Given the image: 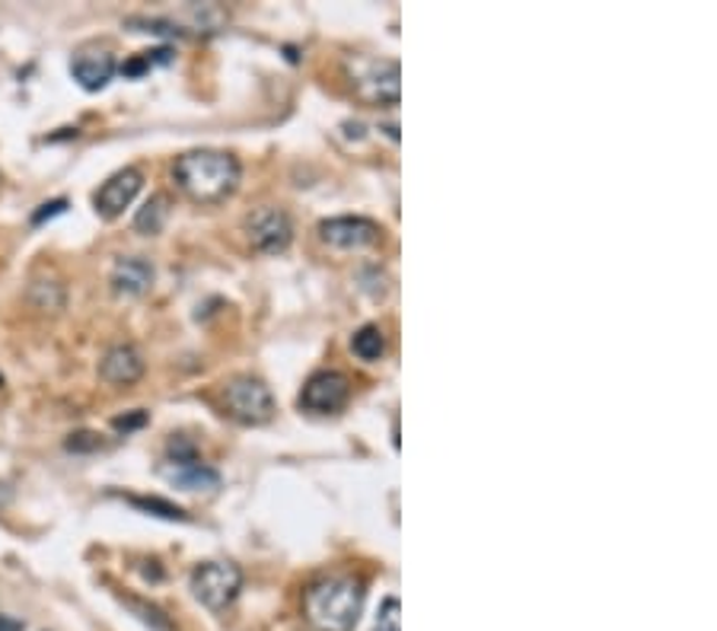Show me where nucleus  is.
<instances>
[{
    "label": "nucleus",
    "mask_w": 717,
    "mask_h": 631,
    "mask_svg": "<svg viewBox=\"0 0 717 631\" xmlns=\"http://www.w3.org/2000/svg\"><path fill=\"white\" fill-rule=\"evenodd\" d=\"M239 159L227 151H188L173 163L179 192L198 205H220L239 188Z\"/></svg>",
    "instance_id": "1"
},
{
    "label": "nucleus",
    "mask_w": 717,
    "mask_h": 631,
    "mask_svg": "<svg viewBox=\"0 0 717 631\" xmlns=\"http://www.w3.org/2000/svg\"><path fill=\"white\" fill-rule=\"evenodd\" d=\"M364 580L335 575L306 587L303 593V616L316 631H354L361 609H364Z\"/></svg>",
    "instance_id": "2"
},
{
    "label": "nucleus",
    "mask_w": 717,
    "mask_h": 631,
    "mask_svg": "<svg viewBox=\"0 0 717 631\" xmlns=\"http://www.w3.org/2000/svg\"><path fill=\"white\" fill-rule=\"evenodd\" d=\"M347 86L357 100L371 105H396L398 103V61L393 58H373V54H351L345 61Z\"/></svg>",
    "instance_id": "3"
},
{
    "label": "nucleus",
    "mask_w": 717,
    "mask_h": 631,
    "mask_svg": "<svg viewBox=\"0 0 717 631\" xmlns=\"http://www.w3.org/2000/svg\"><path fill=\"white\" fill-rule=\"evenodd\" d=\"M224 408L239 424L259 427V424H268L274 415V395L259 376L239 373L224 383Z\"/></svg>",
    "instance_id": "4"
},
{
    "label": "nucleus",
    "mask_w": 717,
    "mask_h": 631,
    "mask_svg": "<svg viewBox=\"0 0 717 631\" xmlns=\"http://www.w3.org/2000/svg\"><path fill=\"white\" fill-rule=\"evenodd\" d=\"M242 590V571L233 561H205L191 571V593L214 612L227 609Z\"/></svg>",
    "instance_id": "5"
},
{
    "label": "nucleus",
    "mask_w": 717,
    "mask_h": 631,
    "mask_svg": "<svg viewBox=\"0 0 717 631\" xmlns=\"http://www.w3.org/2000/svg\"><path fill=\"white\" fill-rule=\"evenodd\" d=\"M246 239L252 242V249H259L266 256H281L293 239L291 214L284 208H274V205L252 210L246 217Z\"/></svg>",
    "instance_id": "6"
},
{
    "label": "nucleus",
    "mask_w": 717,
    "mask_h": 631,
    "mask_svg": "<svg viewBox=\"0 0 717 631\" xmlns=\"http://www.w3.org/2000/svg\"><path fill=\"white\" fill-rule=\"evenodd\" d=\"M351 395V383L345 373L339 370H319L306 380L303 393H300V408L316 412V415H335L347 405Z\"/></svg>",
    "instance_id": "7"
},
{
    "label": "nucleus",
    "mask_w": 717,
    "mask_h": 631,
    "mask_svg": "<svg viewBox=\"0 0 717 631\" xmlns=\"http://www.w3.org/2000/svg\"><path fill=\"white\" fill-rule=\"evenodd\" d=\"M319 239L332 249H367L383 239V227L371 217H332L319 224Z\"/></svg>",
    "instance_id": "8"
},
{
    "label": "nucleus",
    "mask_w": 717,
    "mask_h": 631,
    "mask_svg": "<svg viewBox=\"0 0 717 631\" xmlns=\"http://www.w3.org/2000/svg\"><path fill=\"white\" fill-rule=\"evenodd\" d=\"M141 185H144V176H141V169H118L115 176H108L103 188L96 192V214L100 217H106V220H115V217H122L125 208H132V201L137 198V192H141Z\"/></svg>",
    "instance_id": "9"
},
{
    "label": "nucleus",
    "mask_w": 717,
    "mask_h": 631,
    "mask_svg": "<svg viewBox=\"0 0 717 631\" xmlns=\"http://www.w3.org/2000/svg\"><path fill=\"white\" fill-rule=\"evenodd\" d=\"M144 376V354L134 344H112L100 361V380L108 386H132Z\"/></svg>",
    "instance_id": "10"
},
{
    "label": "nucleus",
    "mask_w": 717,
    "mask_h": 631,
    "mask_svg": "<svg viewBox=\"0 0 717 631\" xmlns=\"http://www.w3.org/2000/svg\"><path fill=\"white\" fill-rule=\"evenodd\" d=\"M159 475L183 492H211L220 485V473L208 463H201L198 456L195 459H166L159 466Z\"/></svg>",
    "instance_id": "11"
},
{
    "label": "nucleus",
    "mask_w": 717,
    "mask_h": 631,
    "mask_svg": "<svg viewBox=\"0 0 717 631\" xmlns=\"http://www.w3.org/2000/svg\"><path fill=\"white\" fill-rule=\"evenodd\" d=\"M71 74L86 93H100L115 77V58L106 49H83L71 61Z\"/></svg>",
    "instance_id": "12"
},
{
    "label": "nucleus",
    "mask_w": 717,
    "mask_h": 631,
    "mask_svg": "<svg viewBox=\"0 0 717 631\" xmlns=\"http://www.w3.org/2000/svg\"><path fill=\"white\" fill-rule=\"evenodd\" d=\"M108 281H112V290L118 297H141L154 285V265L141 259V256H125V259L112 265Z\"/></svg>",
    "instance_id": "13"
},
{
    "label": "nucleus",
    "mask_w": 717,
    "mask_h": 631,
    "mask_svg": "<svg viewBox=\"0 0 717 631\" xmlns=\"http://www.w3.org/2000/svg\"><path fill=\"white\" fill-rule=\"evenodd\" d=\"M166 217H169V198L166 195H154L144 208L134 214V230L144 234V237H157L166 227Z\"/></svg>",
    "instance_id": "14"
},
{
    "label": "nucleus",
    "mask_w": 717,
    "mask_h": 631,
    "mask_svg": "<svg viewBox=\"0 0 717 631\" xmlns=\"http://www.w3.org/2000/svg\"><path fill=\"white\" fill-rule=\"evenodd\" d=\"M351 351L361 358V361H380L383 354H386V335H383V329L380 325H364V329H357L354 332V339H351Z\"/></svg>",
    "instance_id": "15"
},
{
    "label": "nucleus",
    "mask_w": 717,
    "mask_h": 631,
    "mask_svg": "<svg viewBox=\"0 0 717 631\" xmlns=\"http://www.w3.org/2000/svg\"><path fill=\"white\" fill-rule=\"evenodd\" d=\"M134 507H141V510H154L157 517L163 520H188V514L183 507H176V504H169V500H159V498H128Z\"/></svg>",
    "instance_id": "16"
},
{
    "label": "nucleus",
    "mask_w": 717,
    "mask_h": 631,
    "mask_svg": "<svg viewBox=\"0 0 717 631\" xmlns=\"http://www.w3.org/2000/svg\"><path fill=\"white\" fill-rule=\"evenodd\" d=\"M128 606H132L134 612H141V619H144V622H147V625H150L154 631H173L169 619L159 612L157 606H147V603H141V600H128Z\"/></svg>",
    "instance_id": "17"
},
{
    "label": "nucleus",
    "mask_w": 717,
    "mask_h": 631,
    "mask_svg": "<svg viewBox=\"0 0 717 631\" xmlns=\"http://www.w3.org/2000/svg\"><path fill=\"white\" fill-rule=\"evenodd\" d=\"M100 447H103V441H100V434H93V431L71 434V441H67V449H71V453H93V449Z\"/></svg>",
    "instance_id": "18"
},
{
    "label": "nucleus",
    "mask_w": 717,
    "mask_h": 631,
    "mask_svg": "<svg viewBox=\"0 0 717 631\" xmlns=\"http://www.w3.org/2000/svg\"><path fill=\"white\" fill-rule=\"evenodd\" d=\"M376 631H402L398 629V600L389 597L383 609H380V619H376Z\"/></svg>",
    "instance_id": "19"
},
{
    "label": "nucleus",
    "mask_w": 717,
    "mask_h": 631,
    "mask_svg": "<svg viewBox=\"0 0 717 631\" xmlns=\"http://www.w3.org/2000/svg\"><path fill=\"white\" fill-rule=\"evenodd\" d=\"M64 208H67V201H64V198H58V201H52V205H42V210L32 217V224H42L45 217H54V214H61Z\"/></svg>",
    "instance_id": "20"
},
{
    "label": "nucleus",
    "mask_w": 717,
    "mask_h": 631,
    "mask_svg": "<svg viewBox=\"0 0 717 631\" xmlns=\"http://www.w3.org/2000/svg\"><path fill=\"white\" fill-rule=\"evenodd\" d=\"M118 431H132V427H141V424H147V412H137V415H132V418H115L112 421Z\"/></svg>",
    "instance_id": "21"
},
{
    "label": "nucleus",
    "mask_w": 717,
    "mask_h": 631,
    "mask_svg": "<svg viewBox=\"0 0 717 631\" xmlns=\"http://www.w3.org/2000/svg\"><path fill=\"white\" fill-rule=\"evenodd\" d=\"M0 631H27V625L20 619H10V616H0Z\"/></svg>",
    "instance_id": "22"
}]
</instances>
